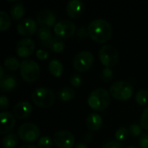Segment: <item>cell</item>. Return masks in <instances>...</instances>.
I'll use <instances>...</instances> for the list:
<instances>
[{
	"label": "cell",
	"mask_w": 148,
	"mask_h": 148,
	"mask_svg": "<svg viewBox=\"0 0 148 148\" xmlns=\"http://www.w3.org/2000/svg\"><path fill=\"white\" fill-rule=\"evenodd\" d=\"M88 35L98 43H104L108 42L113 33V28L110 23L102 18H97L91 21L88 26Z\"/></svg>",
	"instance_id": "6da1fadb"
},
{
	"label": "cell",
	"mask_w": 148,
	"mask_h": 148,
	"mask_svg": "<svg viewBox=\"0 0 148 148\" xmlns=\"http://www.w3.org/2000/svg\"><path fill=\"white\" fill-rule=\"evenodd\" d=\"M110 100V93L103 88H98L88 95V104L95 111H102L108 107Z\"/></svg>",
	"instance_id": "7a4b0ae2"
},
{
	"label": "cell",
	"mask_w": 148,
	"mask_h": 148,
	"mask_svg": "<svg viewBox=\"0 0 148 148\" xmlns=\"http://www.w3.org/2000/svg\"><path fill=\"white\" fill-rule=\"evenodd\" d=\"M110 95L116 100L126 101L132 97L134 93L133 85L127 81H117L109 88Z\"/></svg>",
	"instance_id": "3957f363"
},
{
	"label": "cell",
	"mask_w": 148,
	"mask_h": 148,
	"mask_svg": "<svg viewBox=\"0 0 148 148\" xmlns=\"http://www.w3.org/2000/svg\"><path fill=\"white\" fill-rule=\"evenodd\" d=\"M33 102L40 108H49L55 101V95L49 88H37L31 95Z\"/></svg>",
	"instance_id": "277c9868"
},
{
	"label": "cell",
	"mask_w": 148,
	"mask_h": 148,
	"mask_svg": "<svg viewBox=\"0 0 148 148\" xmlns=\"http://www.w3.org/2000/svg\"><path fill=\"white\" fill-rule=\"evenodd\" d=\"M19 69L22 78L28 82L36 81L40 75V67L38 63L31 59H25L21 62Z\"/></svg>",
	"instance_id": "5b68a950"
},
{
	"label": "cell",
	"mask_w": 148,
	"mask_h": 148,
	"mask_svg": "<svg viewBox=\"0 0 148 148\" xmlns=\"http://www.w3.org/2000/svg\"><path fill=\"white\" fill-rule=\"evenodd\" d=\"M99 59L104 66L110 68L118 62L119 53L114 46L105 44L99 50Z\"/></svg>",
	"instance_id": "8992f818"
},
{
	"label": "cell",
	"mask_w": 148,
	"mask_h": 148,
	"mask_svg": "<svg viewBox=\"0 0 148 148\" xmlns=\"http://www.w3.org/2000/svg\"><path fill=\"white\" fill-rule=\"evenodd\" d=\"M94 62V56L88 50H82L78 52L73 61L75 69L79 72L88 70Z\"/></svg>",
	"instance_id": "52a82bcc"
},
{
	"label": "cell",
	"mask_w": 148,
	"mask_h": 148,
	"mask_svg": "<svg viewBox=\"0 0 148 148\" xmlns=\"http://www.w3.org/2000/svg\"><path fill=\"white\" fill-rule=\"evenodd\" d=\"M17 134L22 140L27 142H32L39 138L40 129L36 124L26 122L19 127Z\"/></svg>",
	"instance_id": "ba28073f"
},
{
	"label": "cell",
	"mask_w": 148,
	"mask_h": 148,
	"mask_svg": "<svg viewBox=\"0 0 148 148\" xmlns=\"http://www.w3.org/2000/svg\"><path fill=\"white\" fill-rule=\"evenodd\" d=\"M75 24L68 19L60 20L54 26V31L60 38H69L75 34Z\"/></svg>",
	"instance_id": "9c48e42d"
},
{
	"label": "cell",
	"mask_w": 148,
	"mask_h": 148,
	"mask_svg": "<svg viewBox=\"0 0 148 148\" xmlns=\"http://www.w3.org/2000/svg\"><path fill=\"white\" fill-rule=\"evenodd\" d=\"M54 142L59 148H72L75 146V139L73 134L67 130H61L55 134Z\"/></svg>",
	"instance_id": "30bf717a"
},
{
	"label": "cell",
	"mask_w": 148,
	"mask_h": 148,
	"mask_svg": "<svg viewBox=\"0 0 148 148\" xmlns=\"http://www.w3.org/2000/svg\"><path fill=\"white\" fill-rule=\"evenodd\" d=\"M35 42L29 37L22 38L16 44V51L20 57H28L35 50Z\"/></svg>",
	"instance_id": "8fae6325"
},
{
	"label": "cell",
	"mask_w": 148,
	"mask_h": 148,
	"mask_svg": "<svg viewBox=\"0 0 148 148\" xmlns=\"http://www.w3.org/2000/svg\"><path fill=\"white\" fill-rule=\"evenodd\" d=\"M36 21L41 25V27H46L49 29L55 26L57 23L56 22V16L55 13L48 9H42L38 12L36 15Z\"/></svg>",
	"instance_id": "7c38bea8"
},
{
	"label": "cell",
	"mask_w": 148,
	"mask_h": 148,
	"mask_svg": "<svg viewBox=\"0 0 148 148\" xmlns=\"http://www.w3.org/2000/svg\"><path fill=\"white\" fill-rule=\"evenodd\" d=\"M37 24L32 18H24L21 20L16 26L17 32L23 36H29L33 35L36 31Z\"/></svg>",
	"instance_id": "4fadbf2b"
},
{
	"label": "cell",
	"mask_w": 148,
	"mask_h": 148,
	"mask_svg": "<svg viewBox=\"0 0 148 148\" xmlns=\"http://www.w3.org/2000/svg\"><path fill=\"white\" fill-rule=\"evenodd\" d=\"M11 113L3 111L0 114V134H4L10 132L16 124V119Z\"/></svg>",
	"instance_id": "5bb4252c"
},
{
	"label": "cell",
	"mask_w": 148,
	"mask_h": 148,
	"mask_svg": "<svg viewBox=\"0 0 148 148\" xmlns=\"http://www.w3.org/2000/svg\"><path fill=\"white\" fill-rule=\"evenodd\" d=\"M84 9V4L81 0H69L66 5V10L70 17H79Z\"/></svg>",
	"instance_id": "9a60e30c"
},
{
	"label": "cell",
	"mask_w": 148,
	"mask_h": 148,
	"mask_svg": "<svg viewBox=\"0 0 148 148\" xmlns=\"http://www.w3.org/2000/svg\"><path fill=\"white\" fill-rule=\"evenodd\" d=\"M32 111V107L28 101L17 102L13 108V114L18 119L27 118Z\"/></svg>",
	"instance_id": "2e32d148"
},
{
	"label": "cell",
	"mask_w": 148,
	"mask_h": 148,
	"mask_svg": "<svg viewBox=\"0 0 148 148\" xmlns=\"http://www.w3.org/2000/svg\"><path fill=\"white\" fill-rule=\"evenodd\" d=\"M17 86V79L11 75H6L0 78V88L3 92L14 90Z\"/></svg>",
	"instance_id": "e0dca14e"
},
{
	"label": "cell",
	"mask_w": 148,
	"mask_h": 148,
	"mask_svg": "<svg viewBox=\"0 0 148 148\" xmlns=\"http://www.w3.org/2000/svg\"><path fill=\"white\" fill-rule=\"evenodd\" d=\"M86 125L91 131L99 130L102 125V118L97 113H91L86 119Z\"/></svg>",
	"instance_id": "ac0fdd59"
},
{
	"label": "cell",
	"mask_w": 148,
	"mask_h": 148,
	"mask_svg": "<svg viewBox=\"0 0 148 148\" xmlns=\"http://www.w3.org/2000/svg\"><path fill=\"white\" fill-rule=\"evenodd\" d=\"M37 36L41 41V43L45 46H49L51 40L53 39L52 32H51L50 29L46 28V27H41L37 31Z\"/></svg>",
	"instance_id": "d6986e66"
},
{
	"label": "cell",
	"mask_w": 148,
	"mask_h": 148,
	"mask_svg": "<svg viewBox=\"0 0 148 148\" xmlns=\"http://www.w3.org/2000/svg\"><path fill=\"white\" fill-rule=\"evenodd\" d=\"M49 70L55 77H60L63 72V65L57 59H52L49 62Z\"/></svg>",
	"instance_id": "ffe728a7"
},
{
	"label": "cell",
	"mask_w": 148,
	"mask_h": 148,
	"mask_svg": "<svg viewBox=\"0 0 148 148\" xmlns=\"http://www.w3.org/2000/svg\"><path fill=\"white\" fill-rule=\"evenodd\" d=\"M75 95V90L69 87H63L60 88L57 92V97L63 101H68L74 99Z\"/></svg>",
	"instance_id": "44dd1931"
},
{
	"label": "cell",
	"mask_w": 148,
	"mask_h": 148,
	"mask_svg": "<svg viewBox=\"0 0 148 148\" xmlns=\"http://www.w3.org/2000/svg\"><path fill=\"white\" fill-rule=\"evenodd\" d=\"M25 13V9L22 3L17 2L16 3H15L14 5H12L11 9H10V15L11 17L15 20H19L21 19L23 15Z\"/></svg>",
	"instance_id": "7402d4cb"
},
{
	"label": "cell",
	"mask_w": 148,
	"mask_h": 148,
	"mask_svg": "<svg viewBox=\"0 0 148 148\" xmlns=\"http://www.w3.org/2000/svg\"><path fill=\"white\" fill-rule=\"evenodd\" d=\"M18 143V138L15 134H8L2 139V145L4 148H14Z\"/></svg>",
	"instance_id": "603a6c76"
},
{
	"label": "cell",
	"mask_w": 148,
	"mask_h": 148,
	"mask_svg": "<svg viewBox=\"0 0 148 148\" xmlns=\"http://www.w3.org/2000/svg\"><path fill=\"white\" fill-rule=\"evenodd\" d=\"M3 64H4V67L10 70V71H15L18 68H20V65L21 63L19 62V61L14 57V56H9L7 57L4 62H3Z\"/></svg>",
	"instance_id": "cb8c5ba5"
},
{
	"label": "cell",
	"mask_w": 148,
	"mask_h": 148,
	"mask_svg": "<svg viewBox=\"0 0 148 148\" xmlns=\"http://www.w3.org/2000/svg\"><path fill=\"white\" fill-rule=\"evenodd\" d=\"M64 46H65L64 42H63L62 39L60 38V37H55V38H53V39L51 40L49 45V49H50L52 51L57 52V53L62 52V51L63 50V49H64Z\"/></svg>",
	"instance_id": "d4e9b609"
},
{
	"label": "cell",
	"mask_w": 148,
	"mask_h": 148,
	"mask_svg": "<svg viewBox=\"0 0 148 148\" xmlns=\"http://www.w3.org/2000/svg\"><path fill=\"white\" fill-rule=\"evenodd\" d=\"M11 24V20L10 16L3 10L0 11V29L6 30L10 28Z\"/></svg>",
	"instance_id": "484cf974"
},
{
	"label": "cell",
	"mask_w": 148,
	"mask_h": 148,
	"mask_svg": "<svg viewBox=\"0 0 148 148\" xmlns=\"http://www.w3.org/2000/svg\"><path fill=\"white\" fill-rule=\"evenodd\" d=\"M136 101L140 106H147L148 105V90L140 89L137 92L135 96Z\"/></svg>",
	"instance_id": "4316f807"
},
{
	"label": "cell",
	"mask_w": 148,
	"mask_h": 148,
	"mask_svg": "<svg viewBox=\"0 0 148 148\" xmlns=\"http://www.w3.org/2000/svg\"><path fill=\"white\" fill-rule=\"evenodd\" d=\"M128 134H129V131L127 128L124 127H121L120 128H118L115 132V138H116V140L118 141H122V140H125L127 139L128 137Z\"/></svg>",
	"instance_id": "83f0119b"
},
{
	"label": "cell",
	"mask_w": 148,
	"mask_h": 148,
	"mask_svg": "<svg viewBox=\"0 0 148 148\" xmlns=\"http://www.w3.org/2000/svg\"><path fill=\"white\" fill-rule=\"evenodd\" d=\"M53 145V140L49 136H42L39 139L37 146L39 148H50Z\"/></svg>",
	"instance_id": "f1b7e54d"
},
{
	"label": "cell",
	"mask_w": 148,
	"mask_h": 148,
	"mask_svg": "<svg viewBox=\"0 0 148 148\" xmlns=\"http://www.w3.org/2000/svg\"><path fill=\"white\" fill-rule=\"evenodd\" d=\"M129 134L134 137H138L139 135L142 134V127L138 123H133L129 126L128 128Z\"/></svg>",
	"instance_id": "f546056e"
},
{
	"label": "cell",
	"mask_w": 148,
	"mask_h": 148,
	"mask_svg": "<svg viewBox=\"0 0 148 148\" xmlns=\"http://www.w3.org/2000/svg\"><path fill=\"white\" fill-rule=\"evenodd\" d=\"M113 75H114V72L113 70L111 69V68H104L102 70H101V77L102 79V81L104 82H109L113 79Z\"/></svg>",
	"instance_id": "4dcf8cb0"
},
{
	"label": "cell",
	"mask_w": 148,
	"mask_h": 148,
	"mask_svg": "<svg viewBox=\"0 0 148 148\" xmlns=\"http://www.w3.org/2000/svg\"><path fill=\"white\" fill-rule=\"evenodd\" d=\"M70 83L72 86L75 87V88H78L80 87L82 84V77L80 74H77V73H75L71 75L70 77Z\"/></svg>",
	"instance_id": "1f68e13d"
},
{
	"label": "cell",
	"mask_w": 148,
	"mask_h": 148,
	"mask_svg": "<svg viewBox=\"0 0 148 148\" xmlns=\"http://www.w3.org/2000/svg\"><path fill=\"white\" fill-rule=\"evenodd\" d=\"M140 126L142 128L148 130V107H147L140 117Z\"/></svg>",
	"instance_id": "d6a6232c"
},
{
	"label": "cell",
	"mask_w": 148,
	"mask_h": 148,
	"mask_svg": "<svg viewBox=\"0 0 148 148\" xmlns=\"http://www.w3.org/2000/svg\"><path fill=\"white\" fill-rule=\"evenodd\" d=\"M76 36L82 39L86 38L88 35V28H86L85 26H80L77 29H76Z\"/></svg>",
	"instance_id": "836d02e7"
},
{
	"label": "cell",
	"mask_w": 148,
	"mask_h": 148,
	"mask_svg": "<svg viewBox=\"0 0 148 148\" xmlns=\"http://www.w3.org/2000/svg\"><path fill=\"white\" fill-rule=\"evenodd\" d=\"M139 146L141 148H148V134H142L139 139Z\"/></svg>",
	"instance_id": "e575fe53"
},
{
	"label": "cell",
	"mask_w": 148,
	"mask_h": 148,
	"mask_svg": "<svg viewBox=\"0 0 148 148\" xmlns=\"http://www.w3.org/2000/svg\"><path fill=\"white\" fill-rule=\"evenodd\" d=\"M103 148H122V145L118 140H109L103 145Z\"/></svg>",
	"instance_id": "d590c367"
},
{
	"label": "cell",
	"mask_w": 148,
	"mask_h": 148,
	"mask_svg": "<svg viewBox=\"0 0 148 148\" xmlns=\"http://www.w3.org/2000/svg\"><path fill=\"white\" fill-rule=\"evenodd\" d=\"M36 56L40 60H46L49 55V52L47 50L42 49H39L36 51Z\"/></svg>",
	"instance_id": "8d00e7d4"
},
{
	"label": "cell",
	"mask_w": 148,
	"mask_h": 148,
	"mask_svg": "<svg viewBox=\"0 0 148 148\" xmlns=\"http://www.w3.org/2000/svg\"><path fill=\"white\" fill-rule=\"evenodd\" d=\"M9 107V100L5 95H1L0 97V108L2 110L7 108Z\"/></svg>",
	"instance_id": "74e56055"
},
{
	"label": "cell",
	"mask_w": 148,
	"mask_h": 148,
	"mask_svg": "<svg viewBox=\"0 0 148 148\" xmlns=\"http://www.w3.org/2000/svg\"><path fill=\"white\" fill-rule=\"evenodd\" d=\"M75 148H88V145L83 142H77L75 145Z\"/></svg>",
	"instance_id": "f35d334b"
},
{
	"label": "cell",
	"mask_w": 148,
	"mask_h": 148,
	"mask_svg": "<svg viewBox=\"0 0 148 148\" xmlns=\"http://www.w3.org/2000/svg\"><path fill=\"white\" fill-rule=\"evenodd\" d=\"M19 148H37L36 146L31 145V144H26V145H23L22 147H20Z\"/></svg>",
	"instance_id": "ab89813d"
},
{
	"label": "cell",
	"mask_w": 148,
	"mask_h": 148,
	"mask_svg": "<svg viewBox=\"0 0 148 148\" xmlns=\"http://www.w3.org/2000/svg\"><path fill=\"white\" fill-rule=\"evenodd\" d=\"M0 72H1L0 78H2V77H3V76H4V75H3V66H0Z\"/></svg>",
	"instance_id": "60d3db41"
},
{
	"label": "cell",
	"mask_w": 148,
	"mask_h": 148,
	"mask_svg": "<svg viewBox=\"0 0 148 148\" xmlns=\"http://www.w3.org/2000/svg\"><path fill=\"white\" fill-rule=\"evenodd\" d=\"M125 148H138V147H134V146H127V147H126Z\"/></svg>",
	"instance_id": "b9f144b4"
}]
</instances>
